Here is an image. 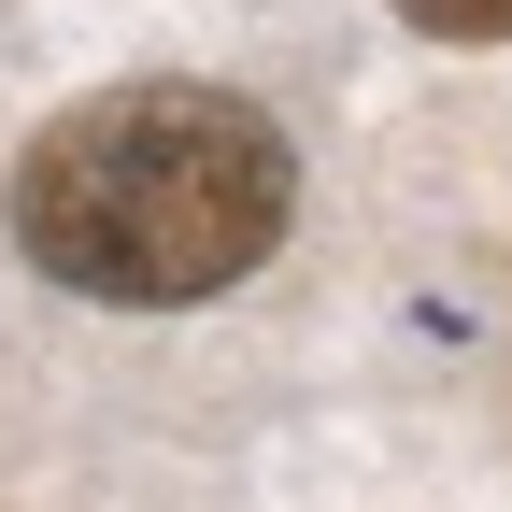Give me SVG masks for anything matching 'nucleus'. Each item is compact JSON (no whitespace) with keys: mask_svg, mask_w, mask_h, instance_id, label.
Instances as JSON below:
<instances>
[{"mask_svg":"<svg viewBox=\"0 0 512 512\" xmlns=\"http://www.w3.org/2000/svg\"><path fill=\"white\" fill-rule=\"evenodd\" d=\"M299 214L285 128L228 86H100L15 157V242L29 271L114 313L228 299Z\"/></svg>","mask_w":512,"mask_h":512,"instance_id":"f257e3e1","label":"nucleus"},{"mask_svg":"<svg viewBox=\"0 0 512 512\" xmlns=\"http://www.w3.org/2000/svg\"><path fill=\"white\" fill-rule=\"evenodd\" d=\"M413 29H441V43H512V0H399Z\"/></svg>","mask_w":512,"mask_h":512,"instance_id":"f03ea898","label":"nucleus"}]
</instances>
